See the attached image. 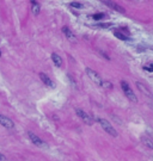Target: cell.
Masks as SVG:
<instances>
[{
    "instance_id": "cell-1",
    "label": "cell",
    "mask_w": 153,
    "mask_h": 161,
    "mask_svg": "<svg viewBox=\"0 0 153 161\" xmlns=\"http://www.w3.org/2000/svg\"><path fill=\"white\" fill-rule=\"evenodd\" d=\"M85 71H86L87 77H88L91 80H92L97 86L103 87V88H111V84H110L109 81H104L97 72H95L94 69H91V68H86Z\"/></svg>"
},
{
    "instance_id": "cell-2",
    "label": "cell",
    "mask_w": 153,
    "mask_h": 161,
    "mask_svg": "<svg viewBox=\"0 0 153 161\" xmlns=\"http://www.w3.org/2000/svg\"><path fill=\"white\" fill-rule=\"evenodd\" d=\"M121 88H122V91H123L125 95L127 97V98H128L132 103H138L136 95L134 94V91L132 90V87L129 86V84H128L127 81H123V80L121 81Z\"/></svg>"
},
{
    "instance_id": "cell-3",
    "label": "cell",
    "mask_w": 153,
    "mask_h": 161,
    "mask_svg": "<svg viewBox=\"0 0 153 161\" xmlns=\"http://www.w3.org/2000/svg\"><path fill=\"white\" fill-rule=\"evenodd\" d=\"M97 121H98L99 125L102 126V129H103L105 133H108V134L111 135L112 137H117V131L115 130V128L110 124V122H108V121L104 119V118H98Z\"/></svg>"
},
{
    "instance_id": "cell-4",
    "label": "cell",
    "mask_w": 153,
    "mask_h": 161,
    "mask_svg": "<svg viewBox=\"0 0 153 161\" xmlns=\"http://www.w3.org/2000/svg\"><path fill=\"white\" fill-rule=\"evenodd\" d=\"M99 1H101L102 4H104L105 6H108L109 9L115 10V11H117V12H120V13H125V12H126V10H125L123 7L120 6V5H117L115 1H112V0H99Z\"/></svg>"
},
{
    "instance_id": "cell-5",
    "label": "cell",
    "mask_w": 153,
    "mask_h": 161,
    "mask_svg": "<svg viewBox=\"0 0 153 161\" xmlns=\"http://www.w3.org/2000/svg\"><path fill=\"white\" fill-rule=\"evenodd\" d=\"M75 112H77V115L81 118V121H83L84 123H86L87 125H92V124H94V118L91 117L87 112L83 111L81 109H75Z\"/></svg>"
},
{
    "instance_id": "cell-6",
    "label": "cell",
    "mask_w": 153,
    "mask_h": 161,
    "mask_svg": "<svg viewBox=\"0 0 153 161\" xmlns=\"http://www.w3.org/2000/svg\"><path fill=\"white\" fill-rule=\"evenodd\" d=\"M28 136H29L30 141H31L35 146H37V147H47L46 142H44L42 139H40L36 134H34V133H31V131H29V133H28Z\"/></svg>"
},
{
    "instance_id": "cell-7",
    "label": "cell",
    "mask_w": 153,
    "mask_h": 161,
    "mask_svg": "<svg viewBox=\"0 0 153 161\" xmlns=\"http://www.w3.org/2000/svg\"><path fill=\"white\" fill-rule=\"evenodd\" d=\"M0 125H3L5 128H7V129H12L15 126V123L9 117H6L4 115H0Z\"/></svg>"
},
{
    "instance_id": "cell-8",
    "label": "cell",
    "mask_w": 153,
    "mask_h": 161,
    "mask_svg": "<svg viewBox=\"0 0 153 161\" xmlns=\"http://www.w3.org/2000/svg\"><path fill=\"white\" fill-rule=\"evenodd\" d=\"M40 79L42 80V82H43L46 86H48V87H54V82L51 81V79H50L47 74H44V73H40Z\"/></svg>"
},
{
    "instance_id": "cell-9",
    "label": "cell",
    "mask_w": 153,
    "mask_h": 161,
    "mask_svg": "<svg viewBox=\"0 0 153 161\" xmlns=\"http://www.w3.org/2000/svg\"><path fill=\"white\" fill-rule=\"evenodd\" d=\"M62 32L65 34V36L67 37V40H70V41H72V42H74V41L77 40L75 35L73 34V32H72L67 26H64V27H62Z\"/></svg>"
},
{
    "instance_id": "cell-10",
    "label": "cell",
    "mask_w": 153,
    "mask_h": 161,
    "mask_svg": "<svg viewBox=\"0 0 153 161\" xmlns=\"http://www.w3.org/2000/svg\"><path fill=\"white\" fill-rule=\"evenodd\" d=\"M141 142H142L147 148L153 149V140H152L151 137H148L147 135H144V136L141 137Z\"/></svg>"
},
{
    "instance_id": "cell-11",
    "label": "cell",
    "mask_w": 153,
    "mask_h": 161,
    "mask_svg": "<svg viewBox=\"0 0 153 161\" xmlns=\"http://www.w3.org/2000/svg\"><path fill=\"white\" fill-rule=\"evenodd\" d=\"M51 60H53V62H54V64H55L56 67H61V66H62V58H61L60 55H57L56 53L51 54Z\"/></svg>"
},
{
    "instance_id": "cell-12",
    "label": "cell",
    "mask_w": 153,
    "mask_h": 161,
    "mask_svg": "<svg viewBox=\"0 0 153 161\" xmlns=\"http://www.w3.org/2000/svg\"><path fill=\"white\" fill-rule=\"evenodd\" d=\"M136 86H138V88L142 92V93H145L147 97H149V98H153V97H152V94H151V91L145 86V85H142L141 82H136Z\"/></svg>"
},
{
    "instance_id": "cell-13",
    "label": "cell",
    "mask_w": 153,
    "mask_h": 161,
    "mask_svg": "<svg viewBox=\"0 0 153 161\" xmlns=\"http://www.w3.org/2000/svg\"><path fill=\"white\" fill-rule=\"evenodd\" d=\"M40 5H38V3L36 1V0H31V11H33V13L35 14V16H37L38 13H40Z\"/></svg>"
},
{
    "instance_id": "cell-14",
    "label": "cell",
    "mask_w": 153,
    "mask_h": 161,
    "mask_svg": "<svg viewBox=\"0 0 153 161\" xmlns=\"http://www.w3.org/2000/svg\"><path fill=\"white\" fill-rule=\"evenodd\" d=\"M114 35H115L118 40H121V41H127V40H128V37H127L126 35L121 34V32H118V31H114Z\"/></svg>"
},
{
    "instance_id": "cell-15",
    "label": "cell",
    "mask_w": 153,
    "mask_h": 161,
    "mask_svg": "<svg viewBox=\"0 0 153 161\" xmlns=\"http://www.w3.org/2000/svg\"><path fill=\"white\" fill-rule=\"evenodd\" d=\"M96 26H98V27H102V29H108V27L112 26V24H110V23H101V24H97Z\"/></svg>"
},
{
    "instance_id": "cell-16",
    "label": "cell",
    "mask_w": 153,
    "mask_h": 161,
    "mask_svg": "<svg viewBox=\"0 0 153 161\" xmlns=\"http://www.w3.org/2000/svg\"><path fill=\"white\" fill-rule=\"evenodd\" d=\"M105 17V14L104 13H97V14H94V19L95 20H99V19H102V18H104Z\"/></svg>"
},
{
    "instance_id": "cell-17",
    "label": "cell",
    "mask_w": 153,
    "mask_h": 161,
    "mask_svg": "<svg viewBox=\"0 0 153 161\" xmlns=\"http://www.w3.org/2000/svg\"><path fill=\"white\" fill-rule=\"evenodd\" d=\"M71 6H72V7H75V9H81V7H83V4L73 1V3H71Z\"/></svg>"
},
{
    "instance_id": "cell-18",
    "label": "cell",
    "mask_w": 153,
    "mask_h": 161,
    "mask_svg": "<svg viewBox=\"0 0 153 161\" xmlns=\"http://www.w3.org/2000/svg\"><path fill=\"white\" fill-rule=\"evenodd\" d=\"M144 68H145L146 71H148V72H153V63H151L149 66H145Z\"/></svg>"
},
{
    "instance_id": "cell-19",
    "label": "cell",
    "mask_w": 153,
    "mask_h": 161,
    "mask_svg": "<svg viewBox=\"0 0 153 161\" xmlns=\"http://www.w3.org/2000/svg\"><path fill=\"white\" fill-rule=\"evenodd\" d=\"M4 160H5L4 155H1V154H0V161H4Z\"/></svg>"
},
{
    "instance_id": "cell-20",
    "label": "cell",
    "mask_w": 153,
    "mask_h": 161,
    "mask_svg": "<svg viewBox=\"0 0 153 161\" xmlns=\"http://www.w3.org/2000/svg\"><path fill=\"white\" fill-rule=\"evenodd\" d=\"M0 55H1V53H0Z\"/></svg>"
}]
</instances>
